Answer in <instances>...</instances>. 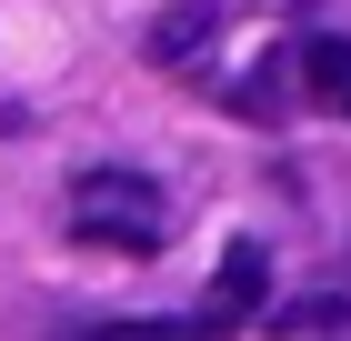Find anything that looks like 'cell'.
<instances>
[{
	"label": "cell",
	"instance_id": "obj_1",
	"mask_svg": "<svg viewBox=\"0 0 351 341\" xmlns=\"http://www.w3.org/2000/svg\"><path fill=\"white\" fill-rule=\"evenodd\" d=\"M71 221H81V241H101V251H161L171 241V201H161V181H141V171H81V181H71Z\"/></svg>",
	"mask_w": 351,
	"mask_h": 341
},
{
	"label": "cell",
	"instance_id": "obj_2",
	"mask_svg": "<svg viewBox=\"0 0 351 341\" xmlns=\"http://www.w3.org/2000/svg\"><path fill=\"white\" fill-rule=\"evenodd\" d=\"M261 311H271V251L261 241H231L221 271H211V291H201V321H211V331H241V321H261Z\"/></svg>",
	"mask_w": 351,
	"mask_h": 341
},
{
	"label": "cell",
	"instance_id": "obj_3",
	"mask_svg": "<svg viewBox=\"0 0 351 341\" xmlns=\"http://www.w3.org/2000/svg\"><path fill=\"white\" fill-rule=\"evenodd\" d=\"M281 60H291V91H301V101H322V110L351 121V40H301V51H281Z\"/></svg>",
	"mask_w": 351,
	"mask_h": 341
},
{
	"label": "cell",
	"instance_id": "obj_4",
	"mask_svg": "<svg viewBox=\"0 0 351 341\" xmlns=\"http://www.w3.org/2000/svg\"><path fill=\"white\" fill-rule=\"evenodd\" d=\"M211 40H221V21H211V10H171V21H151V40H141V51H151V60H171V71H191Z\"/></svg>",
	"mask_w": 351,
	"mask_h": 341
},
{
	"label": "cell",
	"instance_id": "obj_5",
	"mask_svg": "<svg viewBox=\"0 0 351 341\" xmlns=\"http://www.w3.org/2000/svg\"><path fill=\"white\" fill-rule=\"evenodd\" d=\"M71 341H221V331L191 311V321H90V331H71Z\"/></svg>",
	"mask_w": 351,
	"mask_h": 341
},
{
	"label": "cell",
	"instance_id": "obj_6",
	"mask_svg": "<svg viewBox=\"0 0 351 341\" xmlns=\"http://www.w3.org/2000/svg\"><path fill=\"white\" fill-rule=\"evenodd\" d=\"M261 321H271L281 341H301V331H341L351 301H331V291H322V301H281V311H261Z\"/></svg>",
	"mask_w": 351,
	"mask_h": 341
}]
</instances>
